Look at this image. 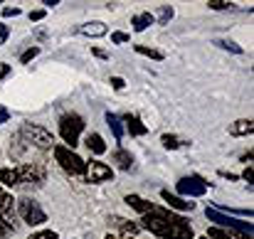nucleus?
Masks as SVG:
<instances>
[{
    "label": "nucleus",
    "mask_w": 254,
    "mask_h": 239,
    "mask_svg": "<svg viewBox=\"0 0 254 239\" xmlns=\"http://www.w3.org/2000/svg\"><path fill=\"white\" fill-rule=\"evenodd\" d=\"M17 136L25 141V143H30L32 148H37V151H52L57 143H55V136L47 131V128H42V126H37V123H22V128L17 131Z\"/></svg>",
    "instance_id": "f257e3e1"
},
{
    "label": "nucleus",
    "mask_w": 254,
    "mask_h": 239,
    "mask_svg": "<svg viewBox=\"0 0 254 239\" xmlns=\"http://www.w3.org/2000/svg\"><path fill=\"white\" fill-rule=\"evenodd\" d=\"M82 131H84V119H82L79 114H64V116L60 119V133H62L67 148L74 151V146L79 143Z\"/></svg>",
    "instance_id": "f03ea898"
},
{
    "label": "nucleus",
    "mask_w": 254,
    "mask_h": 239,
    "mask_svg": "<svg viewBox=\"0 0 254 239\" xmlns=\"http://www.w3.org/2000/svg\"><path fill=\"white\" fill-rule=\"evenodd\" d=\"M52 153H55V158H57V163L62 165L64 173H69V175H74V178H82V175H84L86 163L79 158L72 148H67V146H55Z\"/></svg>",
    "instance_id": "7ed1b4c3"
},
{
    "label": "nucleus",
    "mask_w": 254,
    "mask_h": 239,
    "mask_svg": "<svg viewBox=\"0 0 254 239\" xmlns=\"http://www.w3.org/2000/svg\"><path fill=\"white\" fill-rule=\"evenodd\" d=\"M17 215H20V220H22L25 225H30V227H40V225L47 222V215H45V210L40 207V202H35V200H30V197L17 200Z\"/></svg>",
    "instance_id": "20e7f679"
},
{
    "label": "nucleus",
    "mask_w": 254,
    "mask_h": 239,
    "mask_svg": "<svg viewBox=\"0 0 254 239\" xmlns=\"http://www.w3.org/2000/svg\"><path fill=\"white\" fill-rule=\"evenodd\" d=\"M205 215H207L210 222H217L220 227H230V230H235V232H240V235H252V222L237 220V217L225 215V212H220V210H215V207H207Z\"/></svg>",
    "instance_id": "39448f33"
},
{
    "label": "nucleus",
    "mask_w": 254,
    "mask_h": 239,
    "mask_svg": "<svg viewBox=\"0 0 254 239\" xmlns=\"http://www.w3.org/2000/svg\"><path fill=\"white\" fill-rule=\"evenodd\" d=\"M15 170H17L20 185H22V182H35V185H42V182H45V175H47L42 163H20Z\"/></svg>",
    "instance_id": "423d86ee"
},
{
    "label": "nucleus",
    "mask_w": 254,
    "mask_h": 239,
    "mask_svg": "<svg viewBox=\"0 0 254 239\" xmlns=\"http://www.w3.org/2000/svg\"><path fill=\"white\" fill-rule=\"evenodd\" d=\"M178 192L185 197H202L207 192V182L200 175H190V178H180L178 180Z\"/></svg>",
    "instance_id": "0eeeda50"
},
{
    "label": "nucleus",
    "mask_w": 254,
    "mask_h": 239,
    "mask_svg": "<svg viewBox=\"0 0 254 239\" xmlns=\"http://www.w3.org/2000/svg\"><path fill=\"white\" fill-rule=\"evenodd\" d=\"M84 178L86 182H104V180H111L114 178V170L106 165V163H101V160H89L84 165Z\"/></svg>",
    "instance_id": "6e6552de"
},
{
    "label": "nucleus",
    "mask_w": 254,
    "mask_h": 239,
    "mask_svg": "<svg viewBox=\"0 0 254 239\" xmlns=\"http://www.w3.org/2000/svg\"><path fill=\"white\" fill-rule=\"evenodd\" d=\"M161 197L168 202L170 210H178V212H188V210L195 207V202H188V200H183V197H178V195H170V190H163Z\"/></svg>",
    "instance_id": "1a4fd4ad"
},
{
    "label": "nucleus",
    "mask_w": 254,
    "mask_h": 239,
    "mask_svg": "<svg viewBox=\"0 0 254 239\" xmlns=\"http://www.w3.org/2000/svg\"><path fill=\"white\" fill-rule=\"evenodd\" d=\"M126 205H128L131 210L141 212V215H151V212L156 210V205H151L148 200H143V197H138V195H126Z\"/></svg>",
    "instance_id": "9d476101"
},
{
    "label": "nucleus",
    "mask_w": 254,
    "mask_h": 239,
    "mask_svg": "<svg viewBox=\"0 0 254 239\" xmlns=\"http://www.w3.org/2000/svg\"><path fill=\"white\" fill-rule=\"evenodd\" d=\"M252 131H254L252 119H240V121L230 123V133H232V136H250Z\"/></svg>",
    "instance_id": "9b49d317"
},
{
    "label": "nucleus",
    "mask_w": 254,
    "mask_h": 239,
    "mask_svg": "<svg viewBox=\"0 0 254 239\" xmlns=\"http://www.w3.org/2000/svg\"><path fill=\"white\" fill-rule=\"evenodd\" d=\"M124 121H126V126H128L131 136H146V133H148V128L141 123V119H138L136 114H126V116H124Z\"/></svg>",
    "instance_id": "f8f14e48"
},
{
    "label": "nucleus",
    "mask_w": 254,
    "mask_h": 239,
    "mask_svg": "<svg viewBox=\"0 0 254 239\" xmlns=\"http://www.w3.org/2000/svg\"><path fill=\"white\" fill-rule=\"evenodd\" d=\"M12 195L10 192H5V190H0V220H5V222H10V217H12Z\"/></svg>",
    "instance_id": "ddd939ff"
},
{
    "label": "nucleus",
    "mask_w": 254,
    "mask_h": 239,
    "mask_svg": "<svg viewBox=\"0 0 254 239\" xmlns=\"http://www.w3.org/2000/svg\"><path fill=\"white\" fill-rule=\"evenodd\" d=\"M86 148L94 153V156H101V153H106V143H104V138L99 136V133H89L84 138Z\"/></svg>",
    "instance_id": "4468645a"
},
{
    "label": "nucleus",
    "mask_w": 254,
    "mask_h": 239,
    "mask_svg": "<svg viewBox=\"0 0 254 239\" xmlns=\"http://www.w3.org/2000/svg\"><path fill=\"white\" fill-rule=\"evenodd\" d=\"M156 22V17H153V12H138V15H133L131 17V25H133V30L136 32H143L148 25H153Z\"/></svg>",
    "instance_id": "2eb2a0df"
},
{
    "label": "nucleus",
    "mask_w": 254,
    "mask_h": 239,
    "mask_svg": "<svg viewBox=\"0 0 254 239\" xmlns=\"http://www.w3.org/2000/svg\"><path fill=\"white\" fill-rule=\"evenodd\" d=\"M79 32L86 35V37H104L106 35V25L104 22H86L79 27Z\"/></svg>",
    "instance_id": "dca6fc26"
},
{
    "label": "nucleus",
    "mask_w": 254,
    "mask_h": 239,
    "mask_svg": "<svg viewBox=\"0 0 254 239\" xmlns=\"http://www.w3.org/2000/svg\"><path fill=\"white\" fill-rule=\"evenodd\" d=\"M106 123H109V128L114 131V138L121 143V141H124V126H121V119H119L116 114L106 111Z\"/></svg>",
    "instance_id": "f3484780"
},
{
    "label": "nucleus",
    "mask_w": 254,
    "mask_h": 239,
    "mask_svg": "<svg viewBox=\"0 0 254 239\" xmlns=\"http://www.w3.org/2000/svg\"><path fill=\"white\" fill-rule=\"evenodd\" d=\"M0 182L7 185V187H17V185H20L17 170H15V168H2V170H0Z\"/></svg>",
    "instance_id": "a211bd4d"
},
{
    "label": "nucleus",
    "mask_w": 254,
    "mask_h": 239,
    "mask_svg": "<svg viewBox=\"0 0 254 239\" xmlns=\"http://www.w3.org/2000/svg\"><path fill=\"white\" fill-rule=\"evenodd\" d=\"M161 143H163L168 151H178V148H185L190 141H185V138H180V136H173V133H166V136L161 138Z\"/></svg>",
    "instance_id": "6ab92c4d"
},
{
    "label": "nucleus",
    "mask_w": 254,
    "mask_h": 239,
    "mask_svg": "<svg viewBox=\"0 0 254 239\" xmlns=\"http://www.w3.org/2000/svg\"><path fill=\"white\" fill-rule=\"evenodd\" d=\"M114 163L121 168V170H131V153L128 151H124V148H119V151H114Z\"/></svg>",
    "instance_id": "aec40b11"
},
{
    "label": "nucleus",
    "mask_w": 254,
    "mask_h": 239,
    "mask_svg": "<svg viewBox=\"0 0 254 239\" xmlns=\"http://www.w3.org/2000/svg\"><path fill=\"white\" fill-rule=\"evenodd\" d=\"M235 235H237V232H225L222 227H210L205 237L207 239H235Z\"/></svg>",
    "instance_id": "412c9836"
},
{
    "label": "nucleus",
    "mask_w": 254,
    "mask_h": 239,
    "mask_svg": "<svg viewBox=\"0 0 254 239\" xmlns=\"http://www.w3.org/2000/svg\"><path fill=\"white\" fill-rule=\"evenodd\" d=\"M136 52L138 55H143V57H151V60H163V52H158V50H153V47H143V45H136Z\"/></svg>",
    "instance_id": "4be33fe9"
},
{
    "label": "nucleus",
    "mask_w": 254,
    "mask_h": 239,
    "mask_svg": "<svg viewBox=\"0 0 254 239\" xmlns=\"http://www.w3.org/2000/svg\"><path fill=\"white\" fill-rule=\"evenodd\" d=\"M114 222H116V227H121L128 237H133V235L138 232V225H133V222H126V220H121V217H114Z\"/></svg>",
    "instance_id": "5701e85b"
},
{
    "label": "nucleus",
    "mask_w": 254,
    "mask_h": 239,
    "mask_svg": "<svg viewBox=\"0 0 254 239\" xmlns=\"http://www.w3.org/2000/svg\"><path fill=\"white\" fill-rule=\"evenodd\" d=\"M170 17H173V7H170V5H163V7H161V15H158V25H168Z\"/></svg>",
    "instance_id": "b1692460"
},
{
    "label": "nucleus",
    "mask_w": 254,
    "mask_h": 239,
    "mask_svg": "<svg viewBox=\"0 0 254 239\" xmlns=\"http://www.w3.org/2000/svg\"><path fill=\"white\" fill-rule=\"evenodd\" d=\"M37 55H40V47H30V50H25V52H22L20 62H22V64H27V62H32Z\"/></svg>",
    "instance_id": "393cba45"
},
{
    "label": "nucleus",
    "mask_w": 254,
    "mask_h": 239,
    "mask_svg": "<svg viewBox=\"0 0 254 239\" xmlns=\"http://www.w3.org/2000/svg\"><path fill=\"white\" fill-rule=\"evenodd\" d=\"M217 45H220L222 50H230V52H235V55H242V47H240V45H235V42H227V40H217Z\"/></svg>",
    "instance_id": "a878e982"
},
{
    "label": "nucleus",
    "mask_w": 254,
    "mask_h": 239,
    "mask_svg": "<svg viewBox=\"0 0 254 239\" xmlns=\"http://www.w3.org/2000/svg\"><path fill=\"white\" fill-rule=\"evenodd\" d=\"M30 239H60V235L52 232V230H40V232H35Z\"/></svg>",
    "instance_id": "bb28decb"
},
{
    "label": "nucleus",
    "mask_w": 254,
    "mask_h": 239,
    "mask_svg": "<svg viewBox=\"0 0 254 239\" xmlns=\"http://www.w3.org/2000/svg\"><path fill=\"white\" fill-rule=\"evenodd\" d=\"M212 10H227V7H232V2H227V0H210L207 2Z\"/></svg>",
    "instance_id": "cd10ccee"
},
{
    "label": "nucleus",
    "mask_w": 254,
    "mask_h": 239,
    "mask_svg": "<svg viewBox=\"0 0 254 239\" xmlns=\"http://www.w3.org/2000/svg\"><path fill=\"white\" fill-rule=\"evenodd\" d=\"M131 37L126 35V32H111V42L114 45H124V42H128Z\"/></svg>",
    "instance_id": "c85d7f7f"
},
{
    "label": "nucleus",
    "mask_w": 254,
    "mask_h": 239,
    "mask_svg": "<svg viewBox=\"0 0 254 239\" xmlns=\"http://www.w3.org/2000/svg\"><path fill=\"white\" fill-rule=\"evenodd\" d=\"M10 232H15V227L10 225V222H5V220H0V239H5Z\"/></svg>",
    "instance_id": "c756f323"
},
{
    "label": "nucleus",
    "mask_w": 254,
    "mask_h": 239,
    "mask_svg": "<svg viewBox=\"0 0 254 239\" xmlns=\"http://www.w3.org/2000/svg\"><path fill=\"white\" fill-rule=\"evenodd\" d=\"M7 37H10V27H7L5 22H0V45H5Z\"/></svg>",
    "instance_id": "7c9ffc66"
},
{
    "label": "nucleus",
    "mask_w": 254,
    "mask_h": 239,
    "mask_svg": "<svg viewBox=\"0 0 254 239\" xmlns=\"http://www.w3.org/2000/svg\"><path fill=\"white\" fill-rule=\"evenodd\" d=\"M45 15H47V10H32L30 12V20L32 22H40V20H45Z\"/></svg>",
    "instance_id": "2f4dec72"
},
{
    "label": "nucleus",
    "mask_w": 254,
    "mask_h": 239,
    "mask_svg": "<svg viewBox=\"0 0 254 239\" xmlns=\"http://www.w3.org/2000/svg\"><path fill=\"white\" fill-rule=\"evenodd\" d=\"M111 86H114V89H116V91H121V89H124V86H126V81L121 79V77H111Z\"/></svg>",
    "instance_id": "473e14b6"
},
{
    "label": "nucleus",
    "mask_w": 254,
    "mask_h": 239,
    "mask_svg": "<svg viewBox=\"0 0 254 239\" xmlns=\"http://www.w3.org/2000/svg\"><path fill=\"white\" fill-rule=\"evenodd\" d=\"M2 15L5 17H15V15H20V7H2Z\"/></svg>",
    "instance_id": "72a5a7b5"
},
{
    "label": "nucleus",
    "mask_w": 254,
    "mask_h": 239,
    "mask_svg": "<svg viewBox=\"0 0 254 239\" xmlns=\"http://www.w3.org/2000/svg\"><path fill=\"white\" fill-rule=\"evenodd\" d=\"M242 178H245V180H247V182H250V185H252V180H254L252 165H247V168H245V173H242Z\"/></svg>",
    "instance_id": "f704fd0d"
},
{
    "label": "nucleus",
    "mask_w": 254,
    "mask_h": 239,
    "mask_svg": "<svg viewBox=\"0 0 254 239\" xmlns=\"http://www.w3.org/2000/svg\"><path fill=\"white\" fill-rule=\"evenodd\" d=\"M7 74H10V67H7L5 62H0V79H5Z\"/></svg>",
    "instance_id": "c9c22d12"
},
{
    "label": "nucleus",
    "mask_w": 254,
    "mask_h": 239,
    "mask_svg": "<svg viewBox=\"0 0 254 239\" xmlns=\"http://www.w3.org/2000/svg\"><path fill=\"white\" fill-rule=\"evenodd\" d=\"M220 175L227 178V180H237V178H240V175H235V173H230V170H220Z\"/></svg>",
    "instance_id": "e433bc0d"
},
{
    "label": "nucleus",
    "mask_w": 254,
    "mask_h": 239,
    "mask_svg": "<svg viewBox=\"0 0 254 239\" xmlns=\"http://www.w3.org/2000/svg\"><path fill=\"white\" fill-rule=\"evenodd\" d=\"M94 55H96L99 60H106V57H109V55H106L104 50H99V47H94Z\"/></svg>",
    "instance_id": "4c0bfd02"
},
{
    "label": "nucleus",
    "mask_w": 254,
    "mask_h": 239,
    "mask_svg": "<svg viewBox=\"0 0 254 239\" xmlns=\"http://www.w3.org/2000/svg\"><path fill=\"white\" fill-rule=\"evenodd\" d=\"M5 119H7V111H5V109H0V123H2Z\"/></svg>",
    "instance_id": "58836bf2"
},
{
    "label": "nucleus",
    "mask_w": 254,
    "mask_h": 239,
    "mask_svg": "<svg viewBox=\"0 0 254 239\" xmlns=\"http://www.w3.org/2000/svg\"><path fill=\"white\" fill-rule=\"evenodd\" d=\"M104 239H121V237H116V235H109V237H104Z\"/></svg>",
    "instance_id": "ea45409f"
},
{
    "label": "nucleus",
    "mask_w": 254,
    "mask_h": 239,
    "mask_svg": "<svg viewBox=\"0 0 254 239\" xmlns=\"http://www.w3.org/2000/svg\"><path fill=\"white\" fill-rule=\"evenodd\" d=\"M126 239H131V237H126Z\"/></svg>",
    "instance_id": "a19ab883"
}]
</instances>
